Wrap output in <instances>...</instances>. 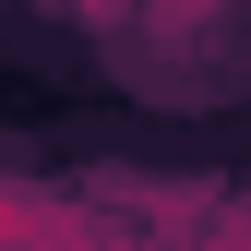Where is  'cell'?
I'll return each instance as SVG.
<instances>
[{"instance_id":"7a4b0ae2","label":"cell","mask_w":251,"mask_h":251,"mask_svg":"<svg viewBox=\"0 0 251 251\" xmlns=\"http://www.w3.org/2000/svg\"><path fill=\"white\" fill-rule=\"evenodd\" d=\"M0 251H108V227H96L84 203H60V192L0 179Z\"/></svg>"},{"instance_id":"6da1fadb","label":"cell","mask_w":251,"mask_h":251,"mask_svg":"<svg viewBox=\"0 0 251 251\" xmlns=\"http://www.w3.org/2000/svg\"><path fill=\"white\" fill-rule=\"evenodd\" d=\"M108 48L132 84H168L192 108L203 84L251 72V0H108Z\"/></svg>"}]
</instances>
